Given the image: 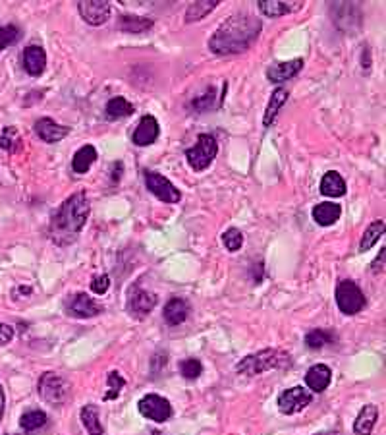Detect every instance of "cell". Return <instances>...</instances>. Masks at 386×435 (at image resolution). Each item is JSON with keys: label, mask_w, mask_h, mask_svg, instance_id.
<instances>
[{"label": "cell", "mask_w": 386, "mask_h": 435, "mask_svg": "<svg viewBox=\"0 0 386 435\" xmlns=\"http://www.w3.org/2000/svg\"><path fill=\"white\" fill-rule=\"evenodd\" d=\"M262 24L251 14H236L218 25L208 39V48L215 55H238L253 45Z\"/></svg>", "instance_id": "obj_1"}, {"label": "cell", "mask_w": 386, "mask_h": 435, "mask_svg": "<svg viewBox=\"0 0 386 435\" xmlns=\"http://www.w3.org/2000/svg\"><path fill=\"white\" fill-rule=\"evenodd\" d=\"M91 213V205L85 192H76L62 203L48 225V236L58 246H68L84 231L85 223Z\"/></svg>", "instance_id": "obj_2"}, {"label": "cell", "mask_w": 386, "mask_h": 435, "mask_svg": "<svg viewBox=\"0 0 386 435\" xmlns=\"http://www.w3.org/2000/svg\"><path fill=\"white\" fill-rule=\"evenodd\" d=\"M290 364H292V358L288 352L277 349H265L244 358L236 365V370H238V373H244V375H259V373L269 372V370L288 368Z\"/></svg>", "instance_id": "obj_3"}, {"label": "cell", "mask_w": 386, "mask_h": 435, "mask_svg": "<svg viewBox=\"0 0 386 435\" xmlns=\"http://www.w3.org/2000/svg\"><path fill=\"white\" fill-rule=\"evenodd\" d=\"M37 391L41 398L48 404H64L66 398L69 396V391H72V385L69 381L56 372H46L41 375V379L37 383Z\"/></svg>", "instance_id": "obj_4"}, {"label": "cell", "mask_w": 386, "mask_h": 435, "mask_svg": "<svg viewBox=\"0 0 386 435\" xmlns=\"http://www.w3.org/2000/svg\"><path fill=\"white\" fill-rule=\"evenodd\" d=\"M216 153H218V143L213 136L208 134H199L197 136V143L185 151V159L187 164L192 167L195 172L205 171L211 167V163L215 161Z\"/></svg>", "instance_id": "obj_5"}, {"label": "cell", "mask_w": 386, "mask_h": 435, "mask_svg": "<svg viewBox=\"0 0 386 435\" xmlns=\"http://www.w3.org/2000/svg\"><path fill=\"white\" fill-rule=\"evenodd\" d=\"M336 304L342 313L346 316H355L363 310L365 306V296L363 290L354 280H342L338 287H336Z\"/></svg>", "instance_id": "obj_6"}, {"label": "cell", "mask_w": 386, "mask_h": 435, "mask_svg": "<svg viewBox=\"0 0 386 435\" xmlns=\"http://www.w3.org/2000/svg\"><path fill=\"white\" fill-rule=\"evenodd\" d=\"M145 186L151 194L164 203H178L182 200V194L166 176H162L159 172L147 171L145 172Z\"/></svg>", "instance_id": "obj_7"}, {"label": "cell", "mask_w": 386, "mask_h": 435, "mask_svg": "<svg viewBox=\"0 0 386 435\" xmlns=\"http://www.w3.org/2000/svg\"><path fill=\"white\" fill-rule=\"evenodd\" d=\"M157 306V296L153 292H149L145 288H141L139 285H133L128 292V302H126V308H128V313L133 316L135 319L147 318L153 308Z\"/></svg>", "instance_id": "obj_8"}, {"label": "cell", "mask_w": 386, "mask_h": 435, "mask_svg": "<svg viewBox=\"0 0 386 435\" xmlns=\"http://www.w3.org/2000/svg\"><path fill=\"white\" fill-rule=\"evenodd\" d=\"M139 414L147 420H153L157 424L168 422L172 416V406L170 403L161 395H145L138 403Z\"/></svg>", "instance_id": "obj_9"}, {"label": "cell", "mask_w": 386, "mask_h": 435, "mask_svg": "<svg viewBox=\"0 0 386 435\" xmlns=\"http://www.w3.org/2000/svg\"><path fill=\"white\" fill-rule=\"evenodd\" d=\"M311 401H313V395L305 387L286 389L284 393H280V396H278V410L286 414V416L298 414L305 406H309Z\"/></svg>", "instance_id": "obj_10"}, {"label": "cell", "mask_w": 386, "mask_h": 435, "mask_svg": "<svg viewBox=\"0 0 386 435\" xmlns=\"http://www.w3.org/2000/svg\"><path fill=\"white\" fill-rule=\"evenodd\" d=\"M64 310L68 316L77 319H89L99 316L102 311V306H100L97 300H93L91 296H87L85 292H77V294H72L64 304Z\"/></svg>", "instance_id": "obj_11"}, {"label": "cell", "mask_w": 386, "mask_h": 435, "mask_svg": "<svg viewBox=\"0 0 386 435\" xmlns=\"http://www.w3.org/2000/svg\"><path fill=\"white\" fill-rule=\"evenodd\" d=\"M79 16L84 18L85 24L89 25H102L107 24L110 18V4L105 0H85L77 4Z\"/></svg>", "instance_id": "obj_12"}, {"label": "cell", "mask_w": 386, "mask_h": 435, "mask_svg": "<svg viewBox=\"0 0 386 435\" xmlns=\"http://www.w3.org/2000/svg\"><path fill=\"white\" fill-rule=\"evenodd\" d=\"M159 134H161L159 120L151 117V115H145V117H141V120H139L138 128H135V132L131 136V141H133L135 145H139V148H145V145H151V143L157 141Z\"/></svg>", "instance_id": "obj_13"}, {"label": "cell", "mask_w": 386, "mask_h": 435, "mask_svg": "<svg viewBox=\"0 0 386 435\" xmlns=\"http://www.w3.org/2000/svg\"><path fill=\"white\" fill-rule=\"evenodd\" d=\"M35 134H37L41 140L45 143H58L69 134L68 126H62L58 122H54L53 118H39L35 122Z\"/></svg>", "instance_id": "obj_14"}, {"label": "cell", "mask_w": 386, "mask_h": 435, "mask_svg": "<svg viewBox=\"0 0 386 435\" xmlns=\"http://www.w3.org/2000/svg\"><path fill=\"white\" fill-rule=\"evenodd\" d=\"M301 68H303V60L301 58H293V60H288V63H274L267 68V78L272 84H282V82L295 78L301 72Z\"/></svg>", "instance_id": "obj_15"}, {"label": "cell", "mask_w": 386, "mask_h": 435, "mask_svg": "<svg viewBox=\"0 0 386 435\" xmlns=\"http://www.w3.org/2000/svg\"><path fill=\"white\" fill-rule=\"evenodd\" d=\"M23 70L27 72L29 76L37 78L41 76L46 68V53L43 47H37V45H31L23 51L22 56Z\"/></svg>", "instance_id": "obj_16"}, {"label": "cell", "mask_w": 386, "mask_h": 435, "mask_svg": "<svg viewBox=\"0 0 386 435\" xmlns=\"http://www.w3.org/2000/svg\"><path fill=\"white\" fill-rule=\"evenodd\" d=\"M332 381V370L324 364L311 365L305 373V385L313 393H323L324 389H328Z\"/></svg>", "instance_id": "obj_17"}, {"label": "cell", "mask_w": 386, "mask_h": 435, "mask_svg": "<svg viewBox=\"0 0 386 435\" xmlns=\"http://www.w3.org/2000/svg\"><path fill=\"white\" fill-rule=\"evenodd\" d=\"M303 8V2H280V0H261L259 10L267 18H280Z\"/></svg>", "instance_id": "obj_18"}, {"label": "cell", "mask_w": 386, "mask_h": 435, "mask_svg": "<svg viewBox=\"0 0 386 435\" xmlns=\"http://www.w3.org/2000/svg\"><path fill=\"white\" fill-rule=\"evenodd\" d=\"M162 313H164V321H166L168 325H182L185 319H187V316H189V306H187V302L182 300V298H172V300L166 302Z\"/></svg>", "instance_id": "obj_19"}, {"label": "cell", "mask_w": 386, "mask_h": 435, "mask_svg": "<svg viewBox=\"0 0 386 435\" xmlns=\"http://www.w3.org/2000/svg\"><path fill=\"white\" fill-rule=\"evenodd\" d=\"M340 215H342V207H340L338 203L323 202L313 207V219H315L317 225L321 226L334 225L340 219Z\"/></svg>", "instance_id": "obj_20"}, {"label": "cell", "mask_w": 386, "mask_h": 435, "mask_svg": "<svg viewBox=\"0 0 386 435\" xmlns=\"http://www.w3.org/2000/svg\"><path fill=\"white\" fill-rule=\"evenodd\" d=\"M378 420V408L375 404L363 406V410L357 414V420L354 422V431L357 435H371L373 427Z\"/></svg>", "instance_id": "obj_21"}, {"label": "cell", "mask_w": 386, "mask_h": 435, "mask_svg": "<svg viewBox=\"0 0 386 435\" xmlns=\"http://www.w3.org/2000/svg\"><path fill=\"white\" fill-rule=\"evenodd\" d=\"M97 149L93 145H84L79 148L74 153V159H72V171L76 174H85V172L91 169V164L97 161Z\"/></svg>", "instance_id": "obj_22"}, {"label": "cell", "mask_w": 386, "mask_h": 435, "mask_svg": "<svg viewBox=\"0 0 386 435\" xmlns=\"http://www.w3.org/2000/svg\"><path fill=\"white\" fill-rule=\"evenodd\" d=\"M321 194L326 197H342L346 194V182L336 171L326 172L321 180Z\"/></svg>", "instance_id": "obj_23"}, {"label": "cell", "mask_w": 386, "mask_h": 435, "mask_svg": "<svg viewBox=\"0 0 386 435\" xmlns=\"http://www.w3.org/2000/svg\"><path fill=\"white\" fill-rule=\"evenodd\" d=\"M153 27V20L145 16H131L124 14L118 18V30L124 33H143Z\"/></svg>", "instance_id": "obj_24"}, {"label": "cell", "mask_w": 386, "mask_h": 435, "mask_svg": "<svg viewBox=\"0 0 386 435\" xmlns=\"http://www.w3.org/2000/svg\"><path fill=\"white\" fill-rule=\"evenodd\" d=\"M288 95L290 93L286 91L284 87H277V89L272 91L269 105H267V110H265V117H262V124L270 126L274 122V118H277V115L280 112V109H282L286 101H288Z\"/></svg>", "instance_id": "obj_25"}, {"label": "cell", "mask_w": 386, "mask_h": 435, "mask_svg": "<svg viewBox=\"0 0 386 435\" xmlns=\"http://www.w3.org/2000/svg\"><path fill=\"white\" fill-rule=\"evenodd\" d=\"M81 424L87 429L89 435H102V424H100V416H99V408L95 404H85L81 412Z\"/></svg>", "instance_id": "obj_26"}, {"label": "cell", "mask_w": 386, "mask_h": 435, "mask_svg": "<svg viewBox=\"0 0 386 435\" xmlns=\"http://www.w3.org/2000/svg\"><path fill=\"white\" fill-rule=\"evenodd\" d=\"M218 6V0H199V2H193L185 10V24H192V22H201L203 18H207L213 10Z\"/></svg>", "instance_id": "obj_27"}, {"label": "cell", "mask_w": 386, "mask_h": 435, "mask_svg": "<svg viewBox=\"0 0 386 435\" xmlns=\"http://www.w3.org/2000/svg\"><path fill=\"white\" fill-rule=\"evenodd\" d=\"M105 112H107V118H110V120H118V118L131 117V115L135 112V109H133V105H131L130 101H126L124 97H114V99H110V101L107 103Z\"/></svg>", "instance_id": "obj_28"}, {"label": "cell", "mask_w": 386, "mask_h": 435, "mask_svg": "<svg viewBox=\"0 0 386 435\" xmlns=\"http://www.w3.org/2000/svg\"><path fill=\"white\" fill-rule=\"evenodd\" d=\"M382 234H385V221H382V219H378L375 223H371V225L367 226V231H365L361 236L359 252H367V249L373 248V246L382 238Z\"/></svg>", "instance_id": "obj_29"}, {"label": "cell", "mask_w": 386, "mask_h": 435, "mask_svg": "<svg viewBox=\"0 0 386 435\" xmlns=\"http://www.w3.org/2000/svg\"><path fill=\"white\" fill-rule=\"evenodd\" d=\"M22 427L25 431H35L46 424V414L43 410H29L22 416Z\"/></svg>", "instance_id": "obj_30"}, {"label": "cell", "mask_w": 386, "mask_h": 435, "mask_svg": "<svg viewBox=\"0 0 386 435\" xmlns=\"http://www.w3.org/2000/svg\"><path fill=\"white\" fill-rule=\"evenodd\" d=\"M332 342V335L324 329H315V331H309L305 335V344H307L311 350H319L323 349L324 344Z\"/></svg>", "instance_id": "obj_31"}, {"label": "cell", "mask_w": 386, "mask_h": 435, "mask_svg": "<svg viewBox=\"0 0 386 435\" xmlns=\"http://www.w3.org/2000/svg\"><path fill=\"white\" fill-rule=\"evenodd\" d=\"M107 383H108V393L105 395V401H114V398H118V395H120V391L124 389V385H126V379H124L118 372H108Z\"/></svg>", "instance_id": "obj_32"}, {"label": "cell", "mask_w": 386, "mask_h": 435, "mask_svg": "<svg viewBox=\"0 0 386 435\" xmlns=\"http://www.w3.org/2000/svg\"><path fill=\"white\" fill-rule=\"evenodd\" d=\"M222 244L228 252H238V249L241 248V244H244V234H241L239 228L232 226V228H228V231L222 234Z\"/></svg>", "instance_id": "obj_33"}, {"label": "cell", "mask_w": 386, "mask_h": 435, "mask_svg": "<svg viewBox=\"0 0 386 435\" xmlns=\"http://www.w3.org/2000/svg\"><path fill=\"white\" fill-rule=\"evenodd\" d=\"M203 372V365L197 358H187L180 362V373L184 375L185 379H197Z\"/></svg>", "instance_id": "obj_34"}, {"label": "cell", "mask_w": 386, "mask_h": 435, "mask_svg": "<svg viewBox=\"0 0 386 435\" xmlns=\"http://www.w3.org/2000/svg\"><path fill=\"white\" fill-rule=\"evenodd\" d=\"M20 30L15 25H0V51H4L10 45H14L15 41L20 39Z\"/></svg>", "instance_id": "obj_35"}, {"label": "cell", "mask_w": 386, "mask_h": 435, "mask_svg": "<svg viewBox=\"0 0 386 435\" xmlns=\"http://www.w3.org/2000/svg\"><path fill=\"white\" fill-rule=\"evenodd\" d=\"M18 141H20V138H18V132H15V128H12V126L4 128V130H2V134H0V149L14 151V148L18 145Z\"/></svg>", "instance_id": "obj_36"}, {"label": "cell", "mask_w": 386, "mask_h": 435, "mask_svg": "<svg viewBox=\"0 0 386 435\" xmlns=\"http://www.w3.org/2000/svg\"><path fill=\"white\" fill-rule=\"evenodd\" d=\"M213 99H215V89L211 87L207 93L201 95V97H197V99H193L192 107L197 112H205V110H208L211 107H213Z\"/></svg>", "instance_id": "obj_37"}, {"label": "cell", "mask_w": 386, "mask_h": 435, "mask_svg": "<svg viewBox=\"0 0 386 435\" xmlns=\"http://www.w3.org/2000/svg\"><path fill=\"white\" fill-rule=\"evenodd\" d=\"M108 288H110V279L108 275H100V277H95L91 280V290L95 294H105Z\"/></svg>", "instance_id": "obj_38"}, {"label": "cell", "mask_w": 386, "mask_h": 435, "mask_svg": "<svg viewBox=\"0 0 386 435\" xmlns=\"http://www.w3.org/2000/svg\"><path fill=\"white\" fill-rule=\"evenodd\" d=\"M12 339H14V327L0 323V344H8Z\"/></svg>", "instance_id": "obj_39"}, {"label": "cell", "mask_w": 386, "mask_h": 435, "mask_svg": "<svg viewBox=\"0 0 386 435\" xmlns=\"http://www.w3.org/2000/svg\"><path fill=\"white\" fill-rule=\"evenodd\" d=\"M385 256H386V252L385 248L380 249V256L375 259V264H373V273H382L385 271Z\"/></svg>", "instance_id": "obj_40"}, {"label": "cell", "mask_w": 386, "mask_h": 435, "mask_svg": "<svg viewBox=\"0 0 386 435\" xmlns=\"http://www.w3.org/2000/svg\"><path fill=\"white\" fill-rule=\"evenodd\" d=\"M4 408H6V395H4V389L0 385V422H2V416H4Z\"/></svg>", "instance_id": "obj_41"}, {"label": "cell", "mask_w": 386, "mask_h": 435, "mask_svg": "<svg viewBox=\"0 0 386 435\" xmlns=\"http://www.w3.org/2000/svg\"><path fill=\"white\" fill-rule=\"evenodd\" d=\"M315 435H340L338 431H321V434H315Z\"/></svg>", "instance_id": "obj_42"}, {"label": "cell", "mask_w": 386, "mask_h": 435, "mask_svg": "<svg viewBox=\"0 0 386 435\" xmlns=\"http://www.w3.org/2000/svg\"><path fill=\"white\" fill-rule=\"evenodd\" d=\"M154 435H159V434H154Z\"/></svg>", "instance_id": "obj_43"}]
</instances>
